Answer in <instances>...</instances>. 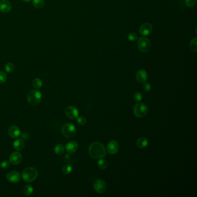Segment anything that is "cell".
Instances as JSON below:
<instances>
[{
	"instance_id": "cell-30",
	"label": "cell",
	"mask_w": 197,
	"mask_h": 197,
	"mask_svg": "<svg viewBox=\"0 0 197 197\" xmlns=\"http://www.w3.org/2000/svg\"><path fill=\"white\" fill-rule=\"evenodd\" d=\"M7 79L6 74L3 71H0V84L5 82Z\"/></svg>"
},
{
	"instance_id": "cell-2",
	"label": "cell",
	"mask_w": 197,
	"mask_h": 197,
	"mask_svg": "<svg viewBox=\"0 0 197 197\" xmlns=\"http://www.w3.org/2000/svg\"><path fill=\"white\" fill-rule=\"evenodd\" d=\"M38 175V172L35 168L27 167L22 172V178L26 182H32L34 181Z\"/></svg>"
},
{
	"instance_id": "cell-4",
	"label": "cell",
	"mask_w": 197,
	"mask_h": 197,
	"mask_svg": "<svg viewBox=\"0 0 197 197\" xmlns=\"http://www.w3.org/2000/svg\"><path fill=\"white\" fill-rule=\"evenodd\" d=\"M42 94L40 92L33 90L30 91L27 95V101L29 104L36 105L41 102Z\"/></svg>"
},
{
	"instance_id": "cell-22",
	"label": "cell",
	"mask_w": 197,
	"mask_h": 197,
	"mask_svg": "<svg viewBox=\"0 0 197 197\" xmlns=\"http://www.w3.org/2000/svg\"><path fill=\"white\" fill-rule=\"evenodd\" d=\"M33 191H34V189L33 187L29 185H26L24 188L23 193L26 196L31 195L33 193Z\"/></svg>"
},
{
	"instance_id": "cell-26",
	"label": "cell",
	"mask_w": 197,
	"mask_h": 197,
	"mask_svg": "<svg viewBox=\"0 0 197 197\" xmlns=\"http://www.w3.org/2000/svg\"><path fill=\"white\" fill-rule=\"evenodd\" d=\"M128 39L130 41L134 42L138 40V35L135 33H130L128 34Z\"/></svg>"
},
{
	"instance_id": "cell-5",
	"label": "cell",
	"mask_w": 197,
	"mask_h": 197,
	"mask_svg": "<svg viewBox=\"0 0 197 197\" xmlns=\"http://www.w3.org/2000/svg\"><path fill=\"white\" fill-rule=\"evenodd\" d=\"M75 127L70 123H66L61 128V132L65 138H72L76 134Z\"/></svg>"
},
{
	"instance_id": "cell-8",
	"label": "cell",
	"mask_w": 197,
	"mask_h": 197,
	"mask_svg": "<svg viewBox=\"0 0 197 197\" xmlns=\"http://www.w3.org/2000/svg\"><path fill=\"white\" fill-rule=\"evenodd\" d=\"M65 115L70 119H75L78 117L79 111L75 107L69 106L65 109Z\"/></svg>"
},
{
	"instance_id": "cell-33",
	"label": "cell",
	"mask_w": 197,
	"mask_h": 197,
	"mask_svg": "<svg viewBox=\"0 0 197 197\" xmlns=\"http://www.w3.org/2000/svg\"><path fill=\"white\" fill-rule=\"evenodd\" d=\"M143 89H144L145 92H150L151 89L150 84L146 82V81H145V83H143Z\"/></svg>"
},
{
	"instance_id": "cell-32",
	"label": "cell",
	"mask_w": 197,
	"mask_h": 197,
	"mask_svg": "<svg viewBox=\"0 0 197 197\" xmlns=\"http://www.w3.org/2000/svg\"><path fill=\"white\" fill-rule=\"evenodd\" d=\"M10 161H8V160H4L1 163V168L3 169H6V168H8L10 165Z\"/></svg>"
},
{
	"instance_id": "cell-27",
	"label": "cell",
	"mask_w": 197,
	"mask_h": 197,
	"mask_svg": "<svg viewBox=\"0 0 197 197\" xmlns=\"http://www.w3.org/2000/svg\"><path fill=\"white\" fill-rule=\"evenodd\" d=\"M15 66L12 63H8L5 66V69L7 72L10 73L12 72V71L14 70Z\"/></svg>"
},
{
	"instance_id": "cell-34",
	"label": "cell",
	"mask_w": 197,
	"mask_h": 197,
	"mask_svg": "<svg viewBox=\"0 0 197 197\" xmlns=\"http://www.w3.org/2000/svg\"><path fill=\"white\" fill-rule=\"evenodd\" d=\"M22 1H23V2H29L31 0H22Z\"/></svg>"
},
{
	"instance_id": "cell-25",
	"label": "cell",
	"mask_w": 197,
	"mask_h": 197,
	"mask_svg": "<svg viewBox=\"0 0 197 197\" xmlns=\"http://www.w3.org/2000/svg\"><path fill=\"white\" fill-rule=\"evenodd\" d=\"M63 172L65 175L70 174L72 171V167L70 165H65L62 169Z\"/></svg>"
},
{
	"instance_id": "cell-17",
	"label": "cell",
	"mask_w": 197,
	"mask_h": 197,
	"mask_svg": "<svg viewBox=\"0 0 197 197\" xmlns=\"http://www.w3.org/2000/svg\"><path fill=\"white\" fill-rule=\"evenodd\" d=\"M24 142L23 139H18L13 142V146L15 150L20 151L24 147Z\"/></svg>"
},
{
	"instance_id": "cell-9",
	"label": "cell",
	"mask_w": 197,
	"mask_h": 197,
	"mask_svg": "<svg viewBox=\"0 0 197 197\" xmlns=\"http://www.w3.org/2000/svg\"><path fill=\"white\" fill-rule=\"evenodd\" d=\"M119 149V144L116 140H111L107 145V151L110 154L117 153Z\"/></svg>"
},
{
	"instance_id": "cell-13",
	"label": "cell",
	"mask_w": 197,
	"mask_h": 197,
	"mask_svg": "<svg viewBox=\"0 0 197 197\" xmlns=\"http://www.w3.org/2000/svg\"><path fill=\"white\" fill-rule=\"evenodd\" d=\"M12 9V5L8 0H2L0 1V11L3 13H8Z\"/></svg>"
},
{
	"instance_id": "cell-7",
	"label": "cell",
	"mask_w": 197,
	"mask_h": 197,
	"mask_svg": "<svg viewBox=\"0 0 197 197\" xmlns=\"http://www.w3.org/2000/svg\"><path fill=\"white\" fill-rule=\"evenodd\" d=\"M93 187L95 191L98 193H104L106 189V185L103 180L97 179L94 181Z\"/></svg>"
},
{
	"instance_id": "cell-1",
	"label": "cell",
	"mask_w": 197,
	"mask_h": 197,
	"mask_svg": "<svg viewBox=\"0 0 197 197\" xmlns=\"http://www.w3.org/2000/svg\"><path fill=\"white\" fill-rule=\"evenodd\" d=\"M88 153L93 158H103L106 154V149L104 145L100 142H94L90 146Z\"/></svg>"
},
{
	"instance_id": "cell-24",
	"label": "cell",
	"mask_w": 197,
	"mask_h": 197,
	"mask_svg": "<svg viewBox=\"0 0 197 197\" xmlns=\"http://www.w3.org/2000/svg\"><path fill=\"white\" fill-rule=\"evenodd\" d=\"M42 81L39 78H35L33 81V85L36 88H40L42 86Z\"/></svg>"
},
{
	"instance_id": "cell-15",
	"label": "cell",
	"mask_w": 197,
	"mask_h": 197,
	"mask_svg": "<svg viewBox=\"0 0 197 197\" xmlns=\"http://www.w3.org/2000/svg\"><path fill=\"white\" fill-rule=\"evenodd\" d=\"M137 81L139 83H145L147 79V73L144 70H140L136 74Z\"/></svg>"
},
{
	"instance_id": "cell-11",
	"label": "cell",
	"mask_w": 197,
	"mask_h": 197,
	"mask_svg": "<svg viewBox=\"0 0 197 197\" xmlns=\"http://www.w3.org/2000/svg\"><path fill=\"white\" fill-rule=\"evenodd\" d=\"M23 157L22 154L19 151L13 152L9 157V161L13 165H18L22 162Z\"/></svg>"
},
{
	"instance_id": "cell-29",
	"label": "cell",
	"mask_w": 197,
	"mask_h": 197,
	"mask_svg": "<svg viewBox=\"0 0 197 197\" xmlns=\"http://www.w3.org/2000/svg\"><path fill=\"white\" fill-rule=\"evenodd\" d=\"M87 122L86 118L83 116H79L77 117V123L80 125H85Z\"/></svg>"
},
{
	"instance_id": "cell-16",
	"label": "cell",
	"mask_w": 197,
	"mask_h": 197,
	"mask_svg": "<svg viewBox=\"0 0 197 197\" xmlns=\"http://www.w3.org/2000/svg\"><path fill=\"white\" fill-rule=\"evenodd\" d=\"M66 151L70 153H74L78 149V144L75 141L69 142L65 146Z\"/></svg>"
},
{
	"instance_id": "cell-18",
	"label": "cell",
	"mask_w": 197,
	"mask_h": 197,
	"mask_svg": "<svg viewBox=\"0 0 197 197\" xmlns=\"http://www.w3.org/2000/svg\"><path fill=\"white\" fill-rule=\"evenodd\" d=\"M148 140L145 137H140L137 141V146L140 149H143L146 147L148 145Z\"/></svg>"
},
{
	"instance_id": "cell-21",
	"label": "cell",
	"mask_w": 197,
	"mask_h": 197,
	"mask_svg": "<svg viewBox=\"0 0 197 197\" xmlns=\"http://www.w3.org/2000/svg\"><path fill=\"white\" fill-rule=\"evenodd\" d=\"M33 5L37 9H41L45 5L44 0H33Z\"/></svg>"
},
{
	"instance_id": "cell-6",
	"label": "cell",
	"mask_w": 197,
	"mask_h": 197,
	"mask_svg": "<svg viewBox=\"0 0 197 197\" xmlns=\"http://www.w3.org/2000/svg\"><path fill=\"white\" fill-rule=\"evenodd\" d=\"M137 46L140 52H148L151 49V43L150 41L148 38L145 37H141L138 40Z\"/></svg>"
},
{
	"instance_id": "cell-31",
	"label": "cell",
	"mask_w": 197,
	"mask_h": 197,
	"mask_svg": "<svg viewBox=\"0 0 197 197\" xmlns=\"http://www.w3.org/2000/svg\"><path fill=\"white\" fill-rule=\"evenodd\" d=\"M197 0H185V5L188 7H192L196 4Z\"/></svg>"
},
{
	"instance_id": "cell-23",
	"label": "cell",
	"mask_w": 197,
	"mask_h": 197,
	"mask_svg": "<svg viewBox=\"0 0 197 197\" xmlns=\"http://www.w3.org/2000/svg\"><path fill=\"white\" fill-rule=\"evenodd\" d=\"M190 47L192 52L196 53L197 51V39L194 38L191 40L190 43Z\"/></svg>"
},
{
	"instance_id": "cell-14",
	"label": "cell",
	"mask_w": 197,
	"mask_h": 197,
	"mask_svg": "<svg viewBox=\"0 0 197 197\" xmlns=\"http://www.w3.org/2000/svg\"><path fill=\"white\" fill-rule=\"evenodd\" d=\"M8 133L9 137L12 138H17L20 135V130L18 126H12L9 128Z\"/></svg>"
},
{
	"instance_id": "cell-28",
	"label": "cell",
	"mask_w": 197,
	"mask_h": 197,
	"mask_svg": "<svg viewBox=\"0 0 197 197\" xmlns=\"http://www.w3.org/2000/svg\"><path fill=\"white\" fill-rule=\"evenodd\" d=\"M143 98L142 94L140 93H136L134 94L133 96V100L137 102H139L142 101Z\"/></svg>"
},
{
	"instance_id": "cell-3",
	"label": "cell",
	"mask_w": 197,
	"mask_h": 197,
	"mask_svg": "<svg viewBox=\"0 0 197 197\" xmlns=\"http://www.w3.org/2000/svg\"><path fill=\"white\" fill-rule=\"evenodd\" d=\"M148 113V107L142 102H138L133 108V113L135 116L139 118H142L147 115Z\"/></svg>"
},
{
	"instance_id": "cell-19",
	"label": "cell",
	"mask_w": 197,
	"mask_h": 197,
	"mask_svg": "<svg viewBox=\"0 0 197 197\" xmlns=\"http://www.w3.org/2000/svg\"><path fill=\"white\" fill-rule=\"evenodd\" d=\"M54 153L57 155H61L63 154L65 151V147L64 145L62 144H58L54 147Z\"/></svg>"
},
{
	"instance_id": "cell-12",
	"label": "cell",
	"mask_w": 197,
	"mask_h": 197,
	"mask_svg": "<svg viewBox=\"0 0 197 197\" xmlns=\"http://www.w3.org/2000/svg\"><path fill=\"white\" fill-rule=\"evenodd\" d=\"M20 175L17 171H11L6 175V179L12 183H16L19 182L20 180Z\"/></svg>"
},
{
	"instance_id": "cell-10",
	"label": "cell",
	"mask_w": 197,
	"mask_h": 197,
	"mask_svg": "<svg viewBox=\"0 0 197 197\" xmlns=\"http://www.w3.org/2000/svg\"><path fill=\"white\" fill-rule=\"evenodd\" d=\"M152 31H153V26L150 23H149L143 24L140 26L139 30L140 34L143 36H147L150 35Z\"/></svg>"
},
{
	"instance_id": "cell-20",
	"label": "cell",
	"mask_w": 197,
	"mask_h": 197,
	"mask_svg": "<svg viewBox=\"0 0 197 197\" xmlns=\"http://www.w3.org/2000/svg\"><path fill=\"white\" fill-rule=\"evenodd\" d=\"M98 167L100 169L105 170L108 167V162L103 158H100L98 162Z\"/></svg>"
}]
</instances>
